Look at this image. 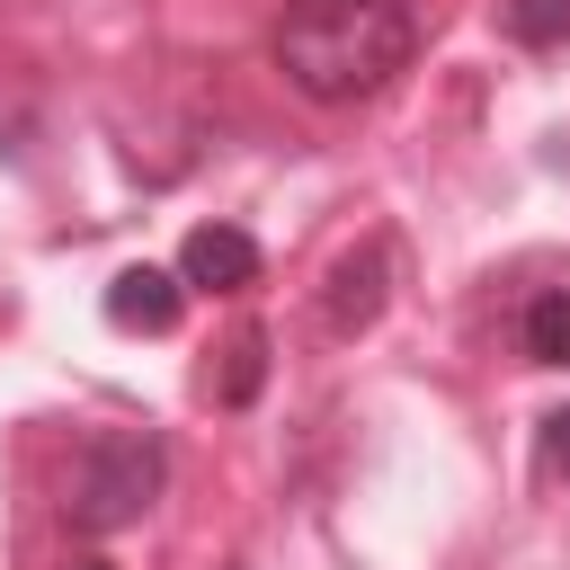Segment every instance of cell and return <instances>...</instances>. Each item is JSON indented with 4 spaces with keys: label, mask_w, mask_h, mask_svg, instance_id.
Returning <instances> with one entry per match:
<instances>
[{
    "label": "cell",
    "mask_w": 570,
    "mask_h": 570,
    "mask_svg": "<svg viewBox=\"0 0 570 570\" xmlns=\"http://www.w3.org/2000/svg\"><path fill=\"white\" fill-rule=\"evenodd\" d=\"M410 53H419L410 0H285L276 18V71L321 107L374 98L383 80L410 71Z\"/></svg>",
    "instance_id": "obj_1"
},
{
    "label": "cell",
    "mask_w": 570,
    "mask_h": 570,
    "mask_svg": "<svg viewBox=\"0 0 570 570\" xmlns=\"http://www.w3.org/2000/svg\"><path fill=\"white\" fill-rule=\"evenodd\" d=\"M160 481H169V454H160L151 428H98L80 445V472H71V525L80 534H125V525H142Z\"/></svg>",
    "instance_id": "obj_2"
},
{
    "label": "cell",
    "mask_w": 570,
    "mask_h": 570,
    "mask_svg": "<svg viewBox=\"0 0 570 570\" xmlns=\"http://www.w3.org/2000/svg\"><path fill=\"white\" fill-rule=\"evenodd\" d=\"M383 303H392V240H356V249L330 267L321 312H330V330H338V338H356V330H374V321H383Z\"/></svg>",
    "instance_id": "obj_3"
},
{
    "label": "cell",
    "mask_w": 570,
    "mask_h": 570,
    "mask_svg": "<svg viewBox=\"0 0 570 570\" xmlns=\"http://www.w3.org/2000/svg\"><path fill=\"white\" fill-rule=\"evenodd\" d=\"M178 285H205V294H240L258 285V240L240 223H196L178 240Z\"/></svg>",
    "instance_id": "obj_4"
},
{
    "label": "cell",
    "mask_w": 570,
    "mask_h": 570,
    "mask_svg": "<svg viewBox=\"0 0 570 570\" xmlns=\"http://www.w3.org/2000/svg\"><path fill=\"white\" fill-rule=\"evenodd\" d=\"M178 312H187V285H178V267H125V276L107 285V321H116V330H142V338H160V330H178Z\"/></svg>",
    "instance_id": "obj_5"
},
{
    "label": "cell",
    "mask_w": 570,
    "mask_h": 570,
    "mask_svg": "<svg viewBox=\"0 0 570 570\" xmlns=\"http://www.w3.org/2000/svg\"><path fill=\"white\" fill-rule=\"evenodd\" d=\"M525 356L534 365H570V285H543L525 303Z\"/></svg>",
    "instance_id": "obj_6"
},
{
    "label": "cell",
    "mask_w": 570,
    "mask_h": 570,
    "mask_svg": "<svg viewBox=\"0 0 570 570\" xmlns=\"http://www.w3.org/2000/svg\"><path fill=\"white\" fill-rule=\"evenodd\" d=\"M258 383H267V330H240L232 356H223V383H214V392L240 410V401H258Z\"/></svg>",
    "instance_id": "obj_7"
},
{
    "label": "cell",
    "mask_w": 570,
    "mask_h": 570,
    "mask_svg": "<svg viewBox=\"0 0 570 570\" xmlns=\"http://www.w3.org/2000/svg\"><path fill=\"white\" fill-rule=\"evenodd\" d=\"M499 18H508V36L534 45V53H543V45H570V0H508Z\"/></svg>",
    "instance_id": "obj_8"
},
{
    "label": "cell",
    "mask_w": 570,
    "mask_h": 570,
    "mask_svg": "<svg viewBox=\"0 0 570 570\" xmlns=\"http://www.w3.org/2000/svg\"><path fill=\"white\" fill-rule=\"evenodd\" d=\"M543 463L570 481V410H552V419H543Z\"/></svg>",
    "instance_id": "obj_9"
},
{
    "label": "cell",
    "mask_w": 570,
    "mask_h": 570,
    "mask_svg": "<svg viewBox=\"0 0 570 570\" xmlns=\"http://www.w3.org/2000/svg\"><path fill=\"white\" fill-rule=\"evenodd\" d=\"M71 570H107V561H71Z\"/></svg>",
    "instance_id": "obj_10"
}]
</instances>
